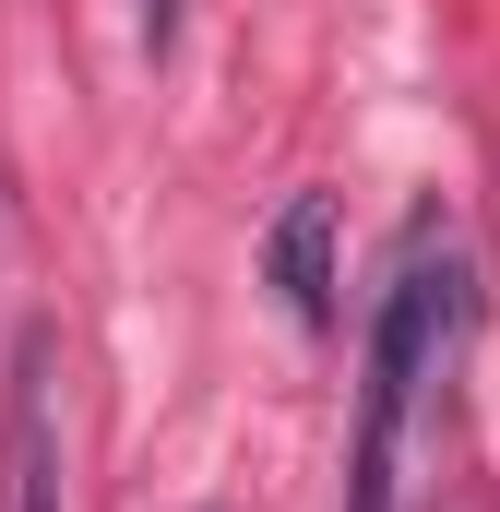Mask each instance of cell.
<instances>
[{"mask_svg":"<svg viewBox=\"0 0 500 512\" xmlns=\"http://www.w3.org/2000/svg\"><path fill=\"white\" fill-rule=\"evenodd\" d=\"M465 322V251L441 227H405L393 286L370 322V370H358V441H346V512H393V465H405V417L441 382V346Z\"/></svg>","mask_w":500,"mask_h":512,"instance_id":"obj_1","label":"cell"},{"mask_svg":"<svg viewBox=\"0 0 500 512\" xmlns=\"http://www.w3.org/2000/svg\"><path fill=\"white\" fill-rule=\"evenodd\" d=\"M179 36V0H143V48H167Z\"/></svg>","mask_w":500,"mask_h":512,"instance_id":"obj_4","label":"cell"},{"mask_svg":"<svg viewBox=\"0 0 500 512\" xmlns=\"http://www.w3.org/2000/svg\"><path fill=\"white\" fill-rule=\"evenodd\" d=\"M274 286L298 322H334V191H298L274 215Z\"/></svg>","mask_w":500,"mask_h":512,"instance_id":"obj_3","label":"cell"},{"mask_svg":"<svg viewBox=\"0 0 500 512\" xmlns=\"http://www.w3.org/2000/svg\"><path fill=\"white\" fill-rule=\"evenodd\" d=\"M12 512H60V417H48V334L12 358Z\"/></svg>","mask_w":500,"mask_h":512,"instance_id":"obj_2","label":"cell"}]
</instances>
